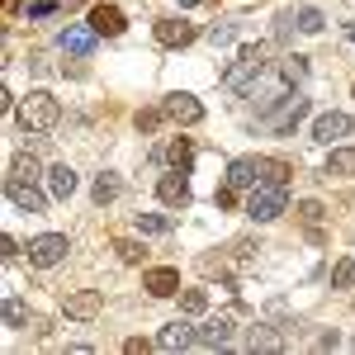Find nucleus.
Listing matches in <instances>:
<instances>
[{"label": "nucleus", "instance_id": "obj_1", "mask_svg": "<svg viewBox=\"0 0 355 355\" xmlns=\"http://www.w3.org/2000/svg\"><path fill=\"white\" fill-rule=\"evenodd\" d=\"M57 119H62V100L48 95V90H28L24 100H19V123H24V133H53Z\"/></svg>", "mask_w": 355, "mask_h": 355}, {"label": "nucleus", "instance_id": "obj_2", "mask_svg": "<svg viewBox=\"0 0 355 355\" xmlns=\"http://www.w3.org/2000/svg\"><path fill=\"white\" fill-rule=\"evenodd\" d=\"M266 57H270V43H246L242 53H237V62L223 71V85H227V90H237V95H242V90H251V85H256V76L266 71Z\"/></svg>", "mask_w": 355, "mask_h": 355}, {"label": "nucleus", "instance_id": "obj_3", "mask_svg": "<svg viewBox=\"0 0 355 355\" xmlns=\"http://www.w3.org/2000/svg\"><path fill=\"white\" fill-rule=\"evenodd\" d=\"M284 209H289V190L284 185H266L261 180V185H251V194H246V214L256 223H275Z\"/></svg>", "mask_w": 355, "mask_h": 355}, {"label": "nucleus", "instance_id": "obj_4", "mask_svg": "<svg viewBox=\"0 0 355 355\" xmlns=\"http://www.w3.org/2000/svg\"><path fill=\"white\" fill-rule=\"evenodd\" d=\"M67 251H71V242H67L62 232H43V237L28 242V261H33L38 270H53V266L67 261Z\"/></svg>", "mask_w": 355, "mask_h": 355}, {"label": "nucleus", "instance_id": "obj_5", "mask_svg": "<svg viewBox=\"0 0 355 355\" xmlns=\"http://www.w3.org/2000/svg\"><path fill=\"white\" fill-rule=\"evenodd\" d=\"M5 199H10L15 209H24V214H43V209L53 204V194L38 190L33 180H5Z\"/></svg>", "mask_w": 355, "mask_h": 355}, {"label": "nucleus", "instance_id": "obj_6", "mask_svg": "<svg viewBox=\"0 0 355 355\" xmlns=\"http://www.w3.org/2000/svg\"><path fill=\"white\" fill-rule=\"evenodd\" d=\"M162 114L171 119V123H180V128H194V123L204 119V105H199L194 95H185V90H175V95H166Z\"/></svg>", "mask_w": 355, "mask_h": 355}, {"label": "nucleus", "instance_id": "obj_7", "mask_svg": "<svg viewBox=\"0 0 355 355\" xmlns=\"http://www.w3.org/2000/svg\"><path fill=\"white\" fill-rule=\"evenodd\" d=\"M341 137H351V114L327 110V114H318V119H313V142L331 147V142H341Z\"/></svg>", "mask_w": 355, "mask_h": 355}, {"label": "nucleus", "instance_id": "obj_8", "mask_svg": "<svg viewBox=\"0 0 355 355\" xmlns=\"http://www.w3.org/2000/svg\"><path fill=\"white\" fill-rule=\"evenodd\" d=\"M157 199H162L166 209H185V204H190V180H185V171L171 166V175L157 180Z\"/></svg>", "mask_w": 355, "mask_h": 355}, {"label": "nucleus", "instance_id": "obj_9", "mask_svg": "<svg viewBox=\"0 0 355 355\" xmlns=\"http://www.w3.org/2000/svg\"><path fill=\"white\" fill-rule=\"evenodd\" d=\"M57 43H62V53H71V57H90V53H95V43H100V33H95L90 24H67Z\"/></svg>", "mask_w": 355, "mask_h": 355}, {"label": "nucleus", "instance_id": "obj_10", "mask_svg": "<svg viewBox=\"0 0 355 355\" xmlns=\"http://www.w3.org/2000/svg\"><path fill=\"white\" fill-rule=\"evenodd\" d=\"M142 289H147L152 299H171V294H180V270H171V266H157V270L142 275Z\"/></svg>", "mask_w": 355, "mask_h": 355}, {"label": "nucleus", "instance_id": "obj_11", "mask_svg": "<svg viewBox=\"0 0 355 355\" xmlns=\"http://www.w3.org/2000/svg\"><path fill=\"white\" fill-rule=\"evenodd\" d=\"M303 114H308V100H303V95H284V100H279V114H266V119H270L275 133H289Z\"/></svg>", "mask_w": 355, "mask_h": 355}, {"label": "nucleus", "instance_id": "obj_12", "mask_svg": "<svg viewBox=\"0 0 355 355\" xmlns=\"http://www.w3.org/2000/svg\"><path fill=\"white\" fill-rule=\"evenodd\" d=\"M100 308H105L100 289H81V294H71V299H67V318H76V322H95V318H100Z\"/></svg>", "mask_w": 355, "mask_h": 355}, {"label": "nucleus", "instance_id": "obj_13", "mask_svg": "<svg viewBox=\"0 0 355 355\" xmlns=\"http://www.w3.org/2000/svg\"><path fill=\"white\" fill-rule=\"evenodd\" d=\"M232 327H237L232 318H214L209 327L194 331V346H204V351H218V346H227V341H232Z\"/></svg>", "mask_w": 355, "mask_h": 355}, {"label": "nucleus", "instance_id": "obj_14", "mask_svg": "<svg viewBox=\"0 0 355 355\" xmlns=\"http://www.w3.org/2000/svg\"><path fill=\"white\" fill-rule=\"evenodd\" d=\"M90 28H95L100 38H119V33H123V10H119V5H95V10H90Z\"/></svg>", "mask_w": 355, "mask_h": 355}, {"label": "nucleus", "instance_id": "obj_15", "mask_svg": "<svg viewBox=\"0 0 355 355\" xmlns=\"http://www.w3.org/2000/svg\"><path fill=\"white\" fill-rule=\"evenodd\" d=\"M185 346H194L190 322H166V327L157 331V351H185Z\"/></svg>", "mask_w": 355, "mask_h": 355}, {"label": "nucleus", "instance_id": "obj_16", "mask_svg": "<svg viewBox=\"0 0 355 355\" xmlns=\"http://www.w3.org/2000/svg\"><path fill=\"white\" fill-rule=\"evenodd\" d=\"M157 43L162 48H185V43H194V28L185 19H157Z\"/></svg>", "mask_w": 355, "mask_h": 355}, {"label": "nucleus", "instance_id": "obj_17", "mask_svg": "<svg viewBox=\"0 0 355 355\" xmlns=\"http://www.w3.org/2000/svg\"><path fill=\"white\" fill-rule=\"evenodd\" d=\"M48 194H53V199H71V194H76V171L67 162H57L53 171H48Z\"/></svg>", "mask_w": 355, "mask_h": 355}, {"label": "nucleus", "instance_id": "obj_18", "mask_svg": "<svg viewBox=\"0 0 355 355\" xmlns=\"http://www.w3.org/2000/svg\"><path fill=\"white\" fill-rule=\"evenodd\" d=\"M227 185H232V190H251V185H261V175H256V157H237V162L227 166Z\"/></svg>", "mask_w": 355, "mask_h": 355}, {"label": "nucleus", "instance_id": "obj_19", "mask_svg": "<svg viewBox=\"0 0 355 355\" xmlns=\"http://www.w3.org/2000/svg\"><path fill=\"white\" fill-rule=\"evenodd\" d=\"M256 175H261L266 185H289L294 166H289V162H279V157H256Z\"/></svg>", "mask_w": 355, "mask_h": 355}, {"label": "nucleus", "instance_id": "obj_20", "mask_svg": "<svg viewBox=\"0 0 355 355\" xmlns=\"http://www.w3.org/2000/svg\"><path fill=\"white\" fill-rule=\"evenodd\" d=\"M327 175H336V180L355 175V147H331V157H327Z\"/></svg>", "mask_w": 355, "mask_h": 355}, {"label": "nucleus", "instance_id": "obj_21", "mask_svg": "<svg viewBox=\"0 0 355 355\" xmlns=\"http://www.w3.org/2000/svg\"><path fill=\"white\" fill-rule=\"evenodd\" d=\"M90 194H95V204H114V199L123 194V180L105 171V175H95V185H90Z\"/></svg>", "mask_w": 355, "mask_h": 355}, {"label": "nucleus", "instance_id": "obj_22", "mask_svg": "<svg viewBox=\"0 0 355 355\" xmlns=\"http://www.w3.org/2000/svg\"><path fill=\"white\" fill-rule=\"evenodd\" d=\"M166 162L175 166V171H190V162H194V142H190V137H171V147H166Z\"/></svg>", "mask_w": 355, "mask_h": 355}, {"label": "nucleus", "instance_id": "obj_23", "mask_svg": "<svg viewBox=\"0 0 355 355\" xmlns=\"http://www.w3.org/2000/svg\"><path fill=\"white\" fill-rule=\"evenodd\" d=\"M38 175H43L38 157H15V162H10V175H5V180H38Z\"/></svg>", "mask_w": 355, "mask_h": 355}, {"label": "nucleus", "instance_id": "obj_24", "mask_svg": "<svg viewBox=\"0 0 355 355\" xmlns=\"http://www.w3.org/2000/svg\"><path fill=\"white\" fill-rule=\"evenodd\" d=\"M137 232L142 237H166L171 232V218L166 214H137Z\"/></svg>", "mask_w": 355, "mask_h": 355}, {"label": "nucleus", "instance_id": "obj_25", "mask_svg": "<svg viewBox=\"0 0 355 355\" xmlns=\"http://www.w3.org/2000/svg\"><path fill=\"white\" fill-rule=\"evenodd\" d=\"M251 351H284V336L270 327H251Z\"/></svg>", "mask_w": 355, "mask_h": 355}, {"label": "nucleus", "instance_id": "obj_26", "mask_svg": "<svg viewBox=\"0 0 355 355\" xmlns=\"http://www.w3.org/2000/svg\"><path fill=\"white\" fill-rule=\"evenodd\" d=\"M279 76H284V81H289V85H299L303 76H308V57L289 53V57H284V62H279Z\"/></svg>", "mask_w": 355, "mask_h": 355}, {"label": "nucleus", "instance_id": "obj_27", "mask_svg": "<svg viewBox=\"0 0 355 355\" xmlns=\"http://www.w3.org/2000/svg\"><path fill=\"white\" fill-rule=\"evenodd\" d=\"M331 284L336 289H355V261H336L331 266Z\"/></svg>", "mask_w": 355, "mask_h": 355}, {"label": "nucleus", "instance_id": "obj_28", "mask_svg": "<svg viewBox=\"0 0 355 355\" xmlns=\"http://www.w3.org/2000/svg\"><path fill=\"white\" fill-rule=\"evenodd\" d=\"M180 308H185L190 318H199V313L209 308V294H204V289H185V294H180Z\"/></svg>", "mask_w": 355, "mask_h": 355}, {"label": "nucleus", "instance_id": "obj_29", "mask_svg": "<svg viewBox=\"0 0 355 355\" xmlns=\"http://www.w3.org/2000/svg\"><path fill=\"white\" fill-rule=\"evenodd\" d=\"M24 322H28V308L10 294V299H5V327H24Z\"/></svg>", "mask_w": 355, "mask_h": 355}, {"label": "nucleus", "instance_id": "obj_30", "mask_svg": "<svg viewBox=\"0 0 355 355\" xmlns=\"http://www.w3.org/2000/svg\"><path fill=\"white\" fill-rule=\"evenodd\" d=\"M322 214H327V209H322L318 199H303V204H299V218L308 223V227H318V223H322Z\"/></svg>", "mask_w": 355, "mask_h": 355}, {"label": "nucleus", "instance_id": "obj_31", "mask_svg": "<svg viewBox=\"0 0 355 355\" xmlns=\"http://www.w3.org/2000/svg\"><path fill=\"white\" fill-rule=\"evenodd\" d=\"M294 19H299L303 33H322V10H299Z\"/></svg>", "mask_w": 355, "mask_h": 355}, {"label": "nucleus", "instance_id": "obj_32", "mask_svg": "<svg viewBox=\"0 0 355 355\" xmlns=\"http://www.w3.org/2000/svg\"><path fill=\"white\" fill-rule=\"evenodd\" d=\"M232 38H237V24H214L209 28V43H214V48H227Z\"/></svg>", "mask_w": 355, "mask_h": 355}, {"label": "nucleus", "instance_id": "obj_33", "mask_svg": "<svg viewBox=\"0 0 355 355\" xmlns=\"http://www.w3.org/2000/svg\"><path fill=\"white\" fill-rule=\"evenodd\" d=\"M114 251H119V261H128V266H137V261H142V246L128 242V237H123V242H114Z\"/></svg>", "mask_w": 355, "mask_h": 355}, {"label": "nucleus", "instance_id": "obj_34", "mask_svg": "<svg viewBox=\"0 0 355 355\" xmlns=\"http://www.w3.org/2000/svg\"><path fill=\"white\" fill-rule=\"evenodd\" d=\"M133 123H137V133H157L162 114H157V110H137V119H133Z\"/></svg>", "mask_w": 355, "mask_h": 355}, {"label": "nucleus", "instance_id": "obj_35", "mask_svg": "<svg viewBox=\"0 0 355 355\" xmlns=\"http://www.w3.org/2000/svg\"><path fill=\"white\" fill-rule=\"evenodd\" d=\"M57 15V0H28V19H48Z\"/></svg>", "mask_w": 355, "mask_h": 355}, {"label": "nucleus", "instance_id": "obj_36", "mask_svg": "<svg viewBox=\"0 0 355 355\" xmlns=\"http://www.w3.org/2000/svg\"><path fill=\"white\" fill-rule=\"evenodd\" d=\"M147 351H152V346H147L142 336H128V341H123V355H147Z\"/></svg>", "mask_w": 355, "mask_h": 355}, {"label": "nucleus", "instance_id": "obj_37", "mask_svg": "<svg viewBox=\"0 0 355 355\" xmlns=\"http://www.w3.org/2000/svg\"><path fill=\"white\" fill-rule=\"evenodd\" d=\"M232 204H237V190H232V185H227V190H218V209H232Z\"/></svg>", "mask_w": 355, "mask_h": 355}, {"label": "nucleus", "instance_id": "obj_38", "mask_svg": "<svg viewBox=\"0 0 355 355\" xmlns=\"http://www.w3.org/2000/svg\"><path fill=\"white\" fill-rule=\"evenodd\" d=\"M346 33H351V43H355V24H346Z\"/></svg>", "mask_w": 355, "mask_h": 355}, {"label": "nucleus", "instance_id": "obj_39", "mask_svg": "<svg viewBox=\"0 0 355 355\" xmlns=\"http://www.w3.org/2000/svg\"><path fill=\"white\" fill-rule=\"evenodd\" d=\"M180 5H204V0H180Z\"/></svg>", "mask_w": 355, "mask_h": 355}, {"label": "nucleus", "instance_id": "obj_40", "mask_svg": "<svg viewBox=\"0 0 355 355\" xmlns=\"http://www.w3.org/2000/svg\"><path fill=\"white\" fill-rule=\"evenodd\" d=\"M351 95H355V85H351Z\"/></svg>", "mask_w": 355, "mask_h": 355}]
</instances>
